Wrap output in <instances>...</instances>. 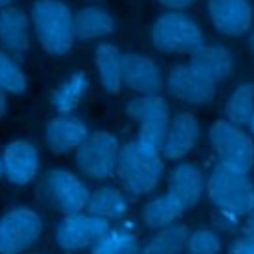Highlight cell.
<instances>
[{"label":"cell","instance_id":"obj_19","mask_svg":"<svg viewBox=\"0 0 254 254\" xmlns=\"http://www.w3.org/2000/svg\"><path fill=\"white\" fill-rule=\"evenodd\" d=\"M32 18L16 6L0 8V46L10 54H22L30 48Z\"/></svg>","mask_w":254,"mask_h":254},{"label":"cell","instance_id":"obj_31","mask_svg":"<svg viewBox=\"0 0 254 254\" xmlns=\"http://www.w3.org/2000/svg\"><path fill=\"white\" fill-rule=\"evenodd\" d=\"M161 6H165L167 10H185L190 8L192 4H196L198 0H157Z\"/></svg>","mask_w":254,"mask_h":254},{"label":"cell","instance_id":"obj_15","mask_svg":"<svg viewBox=\"0 0 254 254\" xmlns=\"http://www.w3.org/2000/svg\"><path fill=\"white\" fill-rule=\"evenodd\" d=\"M200 125L192 111H177L171 117L167 137L163 141L161 153L167 161H181L185 159L198 143Z\"/></svg>","mask_w":254,"mask_h":254},{"label":"cell","instance_id":"obj_21","mask_svg":"<svg viewBox=\"0 0 254 254\" xmlns=\"http://www.w3.org/2000/svg\"><path fill=\"white\" fill-rule=\"evenodd\" d=\"M95 69L101 87L107 93H117L123 85V54L115 44L103 42L95 50Z\"/></svg>","mask_w":254,"mask_h":254},{"label":"cell","instance_id":"obj_17","mask_svg":"<svg viewBox=\"0 0 254 254\" xmlns=\"http://www.w3.org/2000/svg\"><path fill=\"white\" fill-rule=\"evenodd\" d=\"M87 137H89L87 125L71 113H60L44 129V141L48 149L58 155L77 151Z\"/></svg>","mask_w":254,"mask_h":254},{"label":"cell","instance_id":"obj_27","mask_svg":"<svg viewBox=\"0 0 254 254\" xmlns=\"http://www.w3.org/2000/svg\"><path fill=\"white\" fill-rule=\"evenodd\" d=\"M0 89L10 95H22L28 89V77L14 54L0 50Z\"/></svg>","mask_w":254,"mask_h":254},{"label":"cell","instance_id":"obj_2","mask_svg":"<svg viewBox=\"0 0 254 254\" xmlns=\"http://www.w3.org/2000/svg\"><path fill=\"white\" fill-rule=\"evenodd\" d=\"M115 175L125 192L133 196L151 194L165 177V157L139 139L127 141L121 145Z\"/></svg>","mask_w":254,"mask_h":254},{"label":"cell","instance_id":"obj_23","mask_svg":"<svg viewBox=\"0 0 254 254\" xmlns=\"http://www.w3.org/2000/svg\"><path fill=\"white\" fill-rule=\"evenodd\" d=\"M89 79L85 71H73L67 79H64L52 91V105L58 113H71L81 103L83 95L87 93Z\"/></svg>","mask_w":254,"mask_h":254},{"label":"cell","instance_id":"obj_35","mask_svg":"<svg viewBox=\"0 0 254 254\" xmlns=\"http://www.w3.org/2000/svg\"><path fill=\"white\" fill-rule=\"evenodd\" d=\"M250 50H252V54H254V30H252V34H250Z\"/></svg>","mask_w":254,"mask_h":254},{"label":"cell","instance_id":"obj_28","mask_svg":"<svg viewBox=\"0 0 254 254\" xmlns=\"http://www.w3.org/2000/svg\"><path fill=\"white\" fill-rule=\"evenodd\" d=\"M222 236L216 228H196L189 232L185 254H220Z\"/></svg>","mask_w":254,"mask_h":254},{"label":"cell","instance_id":"obj_22","mask_svg":"<svg viewBox=\"0 0 254 254\" xmlns=\"http://www.w3.org/2000/svg\"><path fill=\"white\" fill-rule=\"evenodd\" d=\"M115 30V18L101 6H85L75 14V38L89 42L99 40Z\"/></svg>","mask_w":254,"mask_h":254},{"label":"cell","instance_id":"obj_9","mask_svg":"<svg viewBox=\"0 0 254 254\" xmlns=\"http://www.w3.org/2000/svg\"><path fill=\"white\" fill-rule=\"evenodd\" d=\"M121 145L109 131H93L75 151V163L79 171L95 181L111 179L117 173Z\"/></svg>","mask_w":254,"mask_h":254},{"label":"cell","instance_id":"obj_24","mask_svg":"<svg viewBox=\"0 0 254 254\" xmlns=\"http://www.w3.org/2000/svg\"><path fill=\"white\" fill-rule=\"evenodd\" d=\"M189 238V228L185 224H171L155 230V234L141 246L139 254H181Z\"/></svg>","mask_w":254,"mask_h":254},{"label":"cell","instance_id":"obj_33","mask_svg":"<svg viewBox=\"0 0 254 254\" xmlns=\"http://www.w3.org/2000/svg\"><path fill=\"white\" fill-rule=\"evenodd\" d=\"M6 105H8V101H6V93L0 89V117L6 113Z\"/></svg>","mask_w":254,"mask_h":254},{"label":"cell","instance_id":"obj_13","mask_svg":"<svg viewBox=\"0 0 254 254\" xmlns=\"http://www.w3.org/2000/svg\"><path fill=\"white\" fill-rule=\"evenodd\" d=\"M206 14L212 28L228 38L246 36L254 24V4L250 0H206Z\"/></svg>","mask_w":254,"mask_h":254},{"label":"cell","instance_id":"obj_16","mask_svg":"<svg viewBox=\"0 0 254 254\" xmlns=\"http://www.w3.org/2000/svg\"><path fill=\"white\" fill-rule=\"evenodd\" d=\"M165 83V77L159 65L137 52L123 54V85L135 91L137 95H153L159 93Z\"/></svg>","mask_w":254,"mask_h":254},{"label":"cell","instance_id":"obj_12","mask_svg":"<svg viewBox=\"0 0 254 254\" xmlns=\"http://www.w3.org/2000/svg\"><path fill=\"white\" fill-rule=\"evenodd\" d=\"M165 83H167V91L175 99L194 107L208 105L216 95V83L200 75L190 64L173 65L167 73Z\"/></svg>","mask_w":254,"mask_h":254},{"label":"cell","instance_id":"obj_3","mask_svg":"<svg viewBox=\"0 0 254 254\" xmlns=\"http://www.w3.org/2000/svg\"><path fill=\"white\" fill-rule=\"evenodd\" d=\"M32 28L44 52L62 56L75 40V14L62 0H36L32 4Z\"/></svg>","mask_w":254,"mask_h":254},{"label":"cell","instance_id":"obj_10","mask_svg":"<svg viewBox=\"0 0 254 254\" xmlns=\"http://www.w3.org/2000/svg\"><path fill=\"white\" fill-rule=\"evenodd\" d=\"M42 216L28 208H10L0 218V254H22L42 236Z\"/></svg>","mask_w":254,"mask_h":254},{"label":"cell","instance_id":"obj_25","mask_svg":"<svg viewBox=\"0 0 254 254\" xmlns=\"http://www.w3.org/2000/svg\"><path fill=\"white\" fill-rule=\"evenodd\" d=\"M252 113H254V83L242 81L228 93L224 101V119L246 127Z\"/></svg>","mask_w":254,"mask_h":254},{"label":"cell","instance_id":"obj_34","mask_svg":"<svg viewBox=\"0 0 254 254\" xmlns=\"http://www.w3.org/2000/svg\"><path fill=\"white\" fill-rule=\"evenodd\" d=\"M246 129H248V133H250V135H252V139H254V113H252V117H250V121H248Z\"/></svg>","mask_w":254,"mask_h":254},{"label":"cell","instance_id":"obj_4","mask_svg":"<svg viewBox=\"0 0 254 254\" xmlns=\"http://www.w3.org/2000/svg\"><path fill=\"white\" fill-rule=\"evenodd\" d=\"M151 42L153 48L163 54L190 56L204 46V32L185 10H167L153 22Z\"/></svg>","mask_w":254,"mask_h":254},{"label":"cell","instance_id":"obj_1","mask_svg":"<svg viewBox=\"0 0 254 254\" xmlns=\"http://www.w3.org/2000/svg\"><path fill=\"white\" fill-rule=\"evenodd\" d=\"M204 190L206 179L202 171L194 163H179L169 175L167 192L143 204V222L153 230L175 224L187 210L198 204Z\"/></svg>","mask_w":254,"mask_h":254},{"label":"cell","instance_id":"obj_32","mask_svg":"<svg viewBox=\"0 0 254 254\" xmlns=\"http://www.w3.org/2000/svg\"><path fill=\"white\" fill-rule=\"evenodd\" d=\"M240 230H242L244 236H248V238L254 240V206H252L250 212L244 216V220H242V224H240Z\"/></svg>","mask_w":254,"mask_h":254},{"label":"cell","instance_id":"obj_14","mask_svg":"<svg viewBox=\"0 0 254 254\" xmlns=\"http://www.w3.org/2000/svg\"><path fill=\"white\" fill-rule=\"evenodd\" d=\"M0 161H2L4 177L16 187H24L32 183L40 171V153L36 145L26 139L10 141L4 147Z\"/></svg>","mask_w":254,"mask_h":254},{"label":"cell","instance_id":"obj_37","mask_svg":"<svg viewBox=\"0 0 254 254\" xmlns=\"http://www.w3.org/2000/svg\"><path fill=\"white\" fill-rule=\"evenodd\" d=\"M0 175H4V169H2V161H0Z\"/></svg>","mask_w":254,"mask_h":254},{"label":"cell","instance_id":"obj_5","mask_svg":"<svg viewBox=\"0 0 254 254\" xmlns=\"http://www.w3.org/2000/svg\"><path fill=\"white\" fill-rule=\"evenodd\" d=\"M206 196L216 210L244 218L254 206V181L248 173L214 165L206 177Z\"/></svg>","mask_w":254,"mask_h":254},{"label":"cell","instance_id":"obj_29","mask_svg":"<svg viewBox=\"0 0 254 254\" xmlns=\"http://www.w3.org/2000/svg\"><path fill=\"white\" fill-rule=\"evenodd\" d=\"M240 216L236 214H230V212H222V210H216V216H214V228L216 230H222V232H232L236 226H240Z\"/></svg>","mask_w":254,"mask_h":254},{"label":"cell","instance_id":"obj_20","mask_svg":"<svg viewBox=\"0 0 254 254\" xmlns=\"http://www.w3.org/2000/svg\"><path fill=\"white\" fill-rule=\"evenodd\" d=\"M87 212L107 220L109 224L115 220H121L129 212L127 194L117 187H109V185L99 187V189L91 190V196L87 202Z\"/></svg>","mask_w":254,"mask_h":254},{"label":"cell","instance_id":"obj_26","mask_svg":"<svg viewBox=\"0 0 254 254\" xmlns=\"http://www.w3.org/2000/svg\"><path fill=\"white\" fill-rule=\"evenodd\" d=\"M139 252H141L139 236L127 226L109 228L91 246V254H139Z\"/></svg>","mask_w":254,"mask_h":254},{"label":"cell","instance_id":"obj_30","mask_svg":"<svg viewBox=\"0 0 254 254\" xmlns=\"http://www.w3.org/2000/svg\"><path fill=\"white\" fill-rule=\"evenodd\" d=\"M228 254H254V240L244 234L234 238L228 246Z\"/></svg>","mask_w":254,"mask_h":254},{"label":"cell","instance_id":"obj_36","mask_svg":"<svg viewBox=\"0 0 254 254\" xmlns=\"http://www.w3.org/2000/svg\"><path fill=\"white\" fill-rule=\"evenodd\" d=\"M12 0H0V8H4V6H8Z\"/></svg>","mask_w":254,"mask_h":254},{"label":"cell","instance_id":"obj_7","mask_svg":"<svg viewBox=\"0 0 254 254\" xmlns=\"http://www.w3.org/2000/svg\"><path fill=\"white\" fill-rule=\"evenodd\" d=\"M38 194L46 204L69 214L87 208L91 190L75 173L67 169H50L40 181Z\"/></svg>","mask_w":254,"mask_h":254},{"label":"cell","instance_id":"obj_8","mask_svg":"<svg viewBox=\"0 0 254 254\" xmlns=\"http://www.w3.org/2000/svg\"><path fill=\"white\" fill-rule=\"evenodd\" d=\"M125 113L137 123L139 127V141L145 145L159 149L167 137V129L171 123V109L165 97L159 93L153 95H137L125 105Z\"/></svg>","mask_w":254,"mask_h":254},{"label":"cell","instance_id":"obj_18","mask_svg":"<svg viewBox=\"0 0 254 254\" xmlns=\"http://www.w3.org/2000/svg\"><path fill=\"white\" fill-rule=\"evenodd\" d=\"M189 64L212 83H220L232 73L234 56L222 44H204L194 54H190Z\"/></svg>","mask_w":254,"mask_h":254},{"label":"cell","instance_id":"obj_11","mask_svg":"<svg viewBox=\"0 0 254 254\" xmlns=\"http://www.w3.org/2000/svg\"><path fill=\"white\" fill-rule=\"evenodd\" d=\"M109 222L91 214V212H69L65 214L58 226H56V244L62 250L67 252H77L83 248H91L107 230H109Z\"/></svg>","mask_w":254,"mask_h":254},{"label":"cell","instance_id":"obj_6","mask_svg":"<svg viewBox=\"0 0 254 254\" xmlns=\"http://www.w3.org/2000/svg\"><path fill=\"white\" fill-rule=\"evenodd\" d=\"M208 143L218 165L240 173L254 169V139L242 125L228 119L214 121L208 129Z\"/></svg>","mask_w":254,"mask_h":254}]
</instances>
